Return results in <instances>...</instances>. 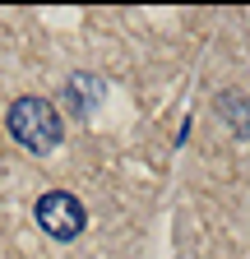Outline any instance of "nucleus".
I'll return each instance as SVG.
<instances>
[{
    "mask_svg": "<svg viewBox=\"0 0 250 259\" xmlns=\"http://www.w3.org/2000/svg\"><path fill=\"white\" fill-rule=\"evenodd\" d=\"M10 135L28 153H51L60 144V135H65V125H60V111L47 97H19L10 107Z\"/></svg>",
    "mask_w": 250,
    "mask_h": 259,
    "instance_id": "nucleus-1",
    "label": "nucleus"
},
{
    "mask_svg": "<svg viewBox=\"0 0 250 259\" xmlns=\"http://www.w3.org/2000/svg\"><path fill=\"white\" fill-rule=\"evenodd\" d=\"M37 227L51 241H74L84 232V204L70 190H47L37 199Z\"/></svg>",
    "mask_w": 250,
    "mask_h": 259,
    "instance_id": "nucleus-2",
    "label": "nucleus"
},
{
    "mask_svg": "<svg viewBox=\"0 0 250 259\" xmlns=\"http://www.w3.org/2000/svg\"><path fill=\"white\" fill-rule=\"evenodd\" d=\"M65 97H70V107L84 116V111H93L102 102V79L98 74H74L70 83H65Z\"/></svg>",
    "mask_w": 250,
    "mask_h": 259,
    "instance_id": "nucleus-3",
    "label": "nucleus"
},
{
    "mask_svg": "<svg viewBox=\"0 0 250 259\" xmlns=\"http://www.w3.org/2000/svg\"><path fill=\"white\" fill-rule=\"evenodd\" d=\"M218 111L227 116V125H232V130L250 135V102H245V97H236V93H223V97H218Z\"/></svg>",
    "mask_w": 250,
    "mask_h": 259,
    "instance_id": "nucleus-4",
    "label": "nucleus"
}]
</instances>
